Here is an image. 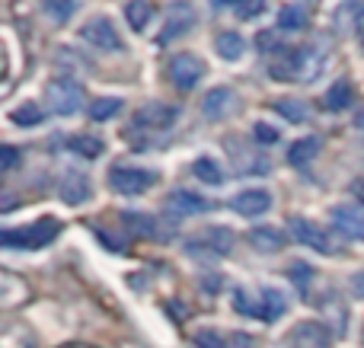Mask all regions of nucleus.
<instances>
[{"mask_svg": "<svg viewBox=\"0 0 364 348\" xmlns=\"http://www.w3.org/2000/svg\"><path fill=\"white\" fill-rule=\"evenodd\" d=\"M326 106L333 109V112H342V109L352 106V83L336 80L333 87H329V93H326Z\"/></svg>", "mask_w": 364, "mask_h": 348, "instance_id": "obj_22", "label": "nucleus"}, {"mask_svg": "<svg viewBox=\"0 0 364 348\" xmlns=\"http://www.w3.org/2000/svg\"><path fill=\"white\" fill-rule=\"evenodd\" d=\"M201 74H205V64L195 55H188V51H182V55H176L170 61V80L176 83L179 89H192L195 83L201 80Z\"/></svg>", "mask_w": 364, "mask_h": 348, "instance_id": "obj_9", "label": "nucleus"}, {"mask_svg": "<svg viewBox=\"0 0 364 348\" xmlns=\"http://www.w3.org/2000/svg\"><path fill=\"white\" fill-rule=\"evenodd\" d=\"M192 173H195V176H198L205 185L224 183V173H220V166L214 163L211 157H198V160H195V163H192Z\"/></svg>", "mask_w": 364, "mask_h": 348, "instance_id": "obj_24", "label": "nucleus"}, {"mask_svg": "<svg viewBox=\"0 0 364 348\" xmlns=\"http://www.w3.org/2000/svg\"><path fill=\"white\" fill-rule=\"evenodd\" d=\"M45 96H48V106L55 115H74L83 102V87L70 77H58V80L48 83Z\"/></svg>", "mask_w": 364, "mask_h": 348, "instance_id": "obj_3", "label": "nucleus"}, {"mask_svg": "<svg viewBox=\"0 0 364 348\" xmlns=\"http://www.w3.org/2000/svg\"><path fill=\"white\" fill-rule=\"evenodd\" d=\"M38 4H42V13L51 19V23H68V19L77 13L80 0H38Z\"/></svg>", "mask_w": 364, "mask_h": 348, "instance_id": "obj_20", "label": "nucleus"}, {"mask_svg": "<svg viewBox=\"0 0 364 348\" xmlns=\"http://www.w3.org/2000/svg\"><path fill=\"white\" fill-rule=\"evenodd\" d=\"M275 109H278V112H282L288 121H304V119H310V106H307L304 99H278Z\"/></svg>", "mask_w": 364, "mask_h": 348, "instance_id": "obj_26", "label": "nucleus"}, {"mask_svg": "<svg viewBox=\"0 0 364 348\" xmlns=\"http://www.w3.org/2000/svg\"><path fill=\"white\" fill-rule=\"evenodd\" d=\"M252 138H256L259 144H275V141H278V128L265 125V121H256V125H252Z\"/></svg>", "mask_w": 364, "mask_h": 348, "instance_id": "obj_34", "label": "nucleus"}, {"mask_svg": "<svg viewBox=\"0 0 364 348\" xmlns=\"http://www.w3.org/2000/svg\"><path fill=\"white\" fill-rule=\"evenodd\" d=\"M61 234V221H55V217H42V221H36L32 227H23V230H4V246H48L55 236Z\"/></svg>", "mask_w": 364, "mask_h": 348, "instance_id": "obj_1", "label": "nucleus"}, {"mask_svg": "<svg viewBox=\"0 0 364 348\" xmlns=\"http://www.w3.org/2000/svg\"><path fill=\"white\" fill-rule=\"evenodd\" d=\"M358 38H361V48H364V26H361V29H358Z\"/></svg>", "mask_w": 364, "mask_h": 348, "instance_id": "obj_40", "label": "nucleus"}, {"mask_svg": "<svg viewBox=\"0 0 364 348\" xmlns=\"http://www.w3.org/2000/svg\"><path fill=\"white\" fill-rule=\"evenodd\" d=\"M230 208L243 217H259L272 208V192L265 189H243L230 198Z\"/></svg>", "mask_w": 364, "mask_h": 348, "instance_id": "obj_11", "label": "nucleus"}, {"mask_svg": "<svg viewBox=\"0 0 364 348\" xmlns=\"http://www.w3.org/2000/svg\"><path fill=\"white\" fill-rule=\"evenodd\" d=\"M13 121H16V125L32 128V125H38V121H42V112H38L36 102H23V106L13 109Z\"/></svg>", "mask_w": 364, "mask_h": 348, "instance_id": "obj_29", "label": "nucleus"}, {"mask_svg": "<svg viewBox=\"0 0 364 348\" xmlns=\"http://www.w3.org/2000/svg\"><path fill=\"white\" fill-rule=\"evenodd\" d=\"M80 38L90 42L93 48H100V51H119L122 48V36H119V29H115V23L109 16L87 19L83 29H80Z\"/></svg>", "mask_w": 364, "mask_h": 348, "instance_id": "obj_5", "label": "nucleus"}, {"mask_svg": "<svg viewBox=\"0 0 364 348\" xmlns=\"http://www.w3.org/2000/svg\"><path fill=\"white\" fill-rule=\"evenodd\" d=\"M288 275H291V281H294L301 291H307V285L314 281V272H310V266H304V262H294V266L288 268Z\"/></svg>", "mask_w": 364, "mask_h": 348, "instance_id": "obj_33", "label": "nucleus"}, {"mask_svg": "<svg viewBox=\"0 0 364 348\" xmlns=\"http://www.w3.org/2000/svg\"><path fill=\"white\" fill-rule=\"evenodd\" d=\"M176 115H179L176 106H166V102H147V106H141L138 112H134V125L160 131V128H170L173 121H176Z\"/></svg>", "mask_w": 364, "mask_h": 348, "instance_id": "obj_10", "label": "nucleus"}, {"mask_svg": "<svg viewBox=\"0 0 364 348\" xmlns=\"http://www.w3.org/2000/svg\"><path fill=\"white\" fill-rule=\"evenodd\" d=\"M348 285H352L355 298H361V300H364V268H361V272H355V275H352V281H348Z\"/></svg>", "mask_w": 364, "mask_h": 348, "instance_id": "obj_36", "label": "nucleus"}, {"mask_svg": "<svg viewBox=\"0 0 364 348\" xmlns=\"http://www.w3.org/2000/svg\"><path fill=\"white\" fill-rule=\"evenodd\" d=\"M307 26V10L304 6H297V4H288V6H282V13H278V29H304Z\"/></svg>", "mask_w": 364, "mask_h": 348, "instance_id": "obj_25", "label": "nucleus"}, {"mask_svg": "<svg viewBox=\"0 0 364 348\" xmlns=\"http://www.w3.org/2000/svg\"><path fill=\"white\" fill-rule=\"evenodd\" d=\"M288 230H291V236H294L301 246L316 249L320 256H333L336 253V243L329 240V234L316 221H307V217H291Z\"/></svg>", "mask_w": 364, "mask_h": 348, "instance_id": "obj_4", "label": "nucleus"}, {"mask_svg": "<svg viewBox=\"0 0 364 348\" xmlns=\"http://www.w3.org/2000/svg\"><path fill=\"white\" fill-rule=\"evenodd\" d=\"M288 348H329V330L316 320H307V323H297L294 330L284 339Z\"/></svg>", "mask_w": 364, "mask_h": 348, "instance_id": "obj_8", "label": "nucleus"}, {"mask_svg": "<svg viewBox=\"0 0 364 348\" xmlns=\"http://www.w3.org/2000/svg\"><path fill=\"white\" fill-rule=\"evenodd\" d=\"M70 147H74L77 153H80V157H100L102 151H106V144H102L100 138H93V134H80V138H74L70 141Z\"/></svg>", "mask_w": 364, "mask_h": 348, "instance_id": "obj_28", "label": "nucleus"}, {"mask_svg": "<svg viewBox=\"0 0 364 348\" xmlns=\"http://www.w3.org/2000/svg\"><path fill=\"white\" fill-rule=\"evenodd\" d=\"M237 109H240V96H237V89H230V87H218V89H211V93H205V99H201V115L211 121L230 119Z\"/></svg>", "mask_w": 364, "mask_h": 348, "instance_id": "obj_6", "label": "nucleus"}, {"mask_svg": "<svg viewBox=\"0 0 364 348\" xmlns=\"http://www.w3.org/2000/svg\"><path fill=\"white\" fill-rule=\"evenodd\" d=\"M157 173L141 170V166H112V173H109V185L119 195H141L151 185H157Z\"/></svg>", "mask_w": 364, "mask_h": 348, "instance_id": "obj_2", "label": "nucleus"}, {"mask_svg": "<svg viewBox=\"0 0 364 348\" xmlns=\"http://www.w3.org/2000/svg\"><path fill=\"white\" fill-rule=\"evenodd\" d=\"M227 6H230L233 16H240V19H256V16H262L265 0H227Z\"/></svg>", "mask_w": 364, "mask_h": 348, "instance_id": "obj_27", "label": "nucleus"}, {"mask_svg": "<svg viewBox=\"0 0 364 348\" xmlns=\"http://www.w3.org/2000/svg\"><path fill=\"white\" fill-rule=\"evenodd\" d=\"M195 26V6L188 4V0H176V4L170 6V16H166V26L160 29L157 36V45H170L173 38L186 36L188 29Z\"/></svg>", "mask_w": 364, "mask_h": 348, "instance_id": "obj_7", "label": "nucleus"}, {"mask_svg": "<svg viewBox=\"0 0 364 348\" xmlns=\"http://www.w3.org/2000/svg\"><path fill=\"white\" fill-rule=\"evenodd\" d=\"M316 153H320V138H314V134H310V138H297L294 144L288 147V163L291 166H307Z\"/></svg>", "mask_w": 364, "mask_h": 348, "instance_id": "obj_16", "label": "nucleus"}, {"mask_svg": "<svg viewBox=\"0 0 364 348\" xmlns=\"http://www.w3.org/2000/svg\"><path fill=\"white\" fill-rule=\"evenodd\" d=\"M333 227L339 230V234L346 236H358V240H364V211L361 208H352V205H336L333 208Z\"/></svg>", "mask_w": 364, "mask_h": 348, "instance_id": "obj_13", "label": "nucleus"}, {"mask_svg": "<svg viewBox=\"0 0 364 348\" xmlns=\"http://www.w3.org/2000/svg\"><path fill=\"white\" fill-rule=\"evenodd\" d=\"M125 16H128V26H132L134 32H141L147 23H151V16H154V6L147 4V0H128V6H125Z\"/></svg>", "mask_w": 364, "mask_h": 348, "instance_id": "obj_21", "label": "nucleus"}, {"mask_svg": "<svg viewBox=\"0 0 364 348\" xmlns=\"http://www.w3.org/2000/svg\"><path fill=\"white\" fill-rule=\"evenodd\" d=\"M0 166H4V170H16L19 166V151L16 147H10V144L0 147Z\"/></svg>", "mask_w": 364, "mask_h": 348, "instance_id": "obj_35", "label": "nucleus"}, {"mask_svg": "<svg viewBox=\"0 0 364 348\" xmlns=\"http://www.w3.org/2000/svg\"><path fill=\"white\" fill-rule=\"evenodd\" d=\"M122 217H125V227L138 230V234H154L157 230L154 217H147V214H122Z\"/></svg>", "mask_w": 364, "mask_h": 348, "instance_id": "obj_32", "label": "nucleus"}, {"mask_svg": "<svg viewBox=\"0 0 364 348\" xmlns=\"http://www.w3.org/2000/svg\"><path fill=\"white\" fill-rule=\"evenodd\" d=\"M259 304H262V320H265V323H275V320H282L284 310H288V300H284V294L275 291V288H262V294H259Z\"/></svg>", "mask_w": 364, "mask_h": 348, "instance_id": "obj_15", "label": "nucleus"}, {"mask_svg": "<svg viewBox=\"0 0 364 348\" xmlns=\"http://www.w3.org/2000/svg\"><path fill=\"white\" fill-rule=\"evenodd\" d=\"M119 112H122L119 96H102V99H96L93 106H90V119L93 121H109V119H115Z\"/></svg>", "mask_w": 364, "mask_h": 348, "instance_id": "obj_23", "label": "nucleus"}, {"mask_svg": "<svg viewBox=\"0 0 364 348\" xmlns=\"http://www.w3.org/2000/svg\"><path fill=\"white\" fill-rule=\"evenodd\" d=\"M166 211H173V214H179V217H192V214L211 211V202H208L205 195H198V192L176 189L170 198H166Z\"/></svg>", "mask_w": 364, "mask_h": 348, "instance_id": "obj_12", "label": "nucleus"}, {"mask_svg": "<svg viewBox=\"0 0 364 348\" xmlns=\"http://www.w3.org/2000/svg\"><path fill=\"white\" fill-rule=\"evenodd\" d=\"M90 192H93V185H90L87 173L70 170L68 176L61 179V198H64L68 205H83V202H90Z\"/></svg>", "mask_w": 364, "mask_h": 348, "instance_id": "obj_14", "label": "nucleus"}, {"mask_svg": "<svg viewBox=\"0 0 364 348\" xmlns=\"http://www.w3.org/2000/svg\"><path fill=\"white\" fill-rule=\"evenodd\" d=\"M233 307H237L240 313H246V317H259V320H262V304H259V300H250V294H246L243 288H237V291H233Z\"/></svg>", "mask_w": 364, "mask_h": 348, "instance_id": "obj_30", "label": "nucleus"}, {"mask_svg": "<svg viewBox=\"0 0 364 348\" xmlns=\"http://www.w3.org/2000/svg\"><path fill=\"white\" fill-rule=\"evenodd\" d=\"M214 48H218V55L224 58V61H240L246 51V42L240 32H220V36L214 38Z\"/></svg>", "mask_w": 364, "mask_h": 348, "instance_id": "obj_18", "label": "nucleus"}, {"mask_svg": "<svg viewBox=\"0 0 364 348\" xmlns=\"http://www.w3.org/2000/svg\"><path fill=\"white\" fill-rule=\"evenodd\" d=\"M355 192H358V198L364 202V179H358V183H355Z\"/></svg>", "mask_w": 364, "mask_h": 348, "instance_id": "obj_39", "label": "nucleus"}, {"mask_svg": "<svg viewBox=\"0 0 364 348\" xmlns=\"http://www.w3.org/2000/svg\"><path fill=\"white\" fill-rule=\"evenodd\" d=\"M355 128H361L364 131V102L358 106V112H355Z\"/></svg>", "mask_w": 364, "mask_h": 348, "instance_id": "obj_38", "label": "nucleus"}, {"mask_svg": "<svg viewBox=\"0 0 364 348\" xmlns=\"http://www.w3.org/2000/svg\"><path fill=\"white\" fill-rule=\"evenodd\" d=\"M195 342H198V348H230V339H227L224 332H218V330L195 332Z\"/></svg>", "mask_w": 364, "mask_h": 348, "instance_id": "obj_31", "label": "nucleus"}, {"mask_svg": "<svg viewBox=\"0 0 364 348\" xmlns=\"http://www.w3.org/2000/svg\"><path fill=\"white\" fill-rule=\"evenodd\" d=\"M250 240H252V249H259V253H278L284 246V234L275 227H256L250 234Z\"/></svg>", "mask_w": 364, "mask_h": 348, "instance_id": "obj_19", "label": "nucleus"}, {"mask_svg": "<svg viewBox=\"0 0 364 348\" xmlns=\"http://www.w3.org/2000/svg\"><path fill=\"white\" fill-rule=\"evenodd\" d=\"M198 240L205 243V249H211V253L227 256L233 249V240H237V236H233V230H227V227H208Z\"/></svg>", "mask_w": 364, "mask_h": 348, "instance_id": "obj_17", "label": "nucleus"}, {"mask_svg": "<svg viewBox=\"0 0 364 348\" xmlns=\"http://www.w3.org/2000/svg\"><path fill=\"white\" fill-rule=\"evenodd\" d=\"M230 348H250V336H243V332H233V336H230Z\"/></svg>", "mask_w": 364, "mask_h": 348, "instance_id": "obj_37", "label": "nucleus"}]
</instances>
